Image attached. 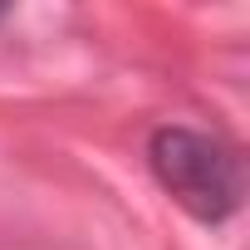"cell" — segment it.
<instances>
[{"mask_svg":"<svg viewBox=\"0 0 250 250\" xmlns=\"http://www.w3.org/2000/svg\"><path fill=\"white\" fill-rule=\"evenodd\" d=\"M147 172L196 226H226L245 201V162L240 152L206 128L162 123L147 133Z\"/></svg>","mask_w":250,"mask_h":250,"instance_id":"6da1fadb","label":"cell"},{"mask_svg":"<svg viewBox=\"0 0 250 250\" xmlns=\"http://www.w3.org/2000/svg\"><path fill=\"white\" fill-rule=\"evenodd\" d=\"M0 20H10V5H0Z\"/></svg>","mask_w":250,"mask_h":250,"instance_id":"7a4b0ae2","label":"cell"}]
</instances>
